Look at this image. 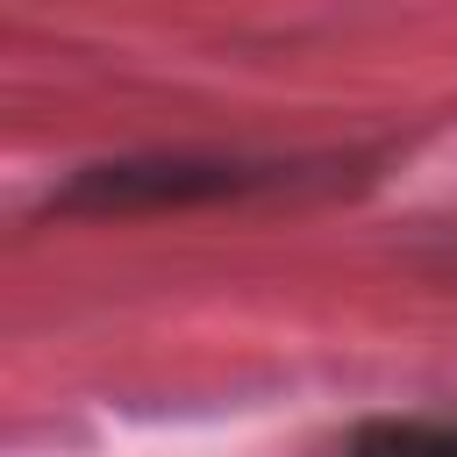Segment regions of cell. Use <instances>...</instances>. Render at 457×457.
Listing matches in <instances>:
<instances>
[{
  "label": "cell",
  "instance_id": "1",
  "mask_svg": "<svg viewBox=\"0 0 457 457\" xmlns=\"http://www.w3.org/2000/svg\"><path fill=\"white\" fill-rule=\"evenodd\" d=\"M300 164L278 157H114V164H86L71 171V186L50 200L64 214H136V207H200V200H243V193H271L293 186Z\"/></svg>",
  "mask_w": 457,
  "mask_h": 457
},
{
  "label": "cell",
  "instance_id": "2",
  "mask_svg": "<svg viewBox=\"0 0 457 457\" xmlns=\"http://www.w3.org/2000/svg\"><path fill=\"white\" fill-rule=\"evenodd\" d=\"M350 443L357 450H421V443L457 450V421H364L350 428Z\"/></svg>",
  "mask_w": 457,
  "mask_h": 457
}]
</instances>
